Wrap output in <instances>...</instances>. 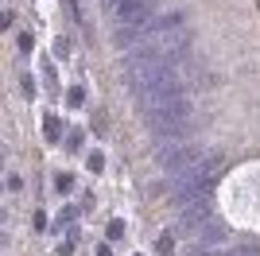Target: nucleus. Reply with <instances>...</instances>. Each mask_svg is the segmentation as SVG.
Masks as SVG:
<instances>
[{"instance_id": "nucleus-2", "label": "nucleus", "mask_w": 260, "mask_h": 256, "mask_svg": "<svg viewBox=\"0 0 260 256\" xmlns=\"http://www.w3.org/2000/svg\"><path fill=\"white\" fill-rule=\"evenodd\" d=\"M105 8H109V20L117 23V43L124 51L155 20V0H105Z\"/></svg>"}, {"instance_id": "nucleus-3", "label": "nucleus", "mask_w": 260, "mask_h": 256, "mask_svg": "<svg viewBox=\"0 0 260 256\" xmlns=\"http://www.w3.org/2000/svg\"><path fill=\"white\" fill-rule=\"evenodd\" d=\"M144 124L152 128V132H159V136H179V128L186 124V117H190V101L183 97H167V101H155V105H144Z\"/></svg>"}, {"instance_id": "nucleus-4", "label": "nucleus", "mask_w": 260, "mask_h": 256, "mask_svg": "<svg viewBox=\"0 0 260 256\" xmlns=\"http://www.w3.org/2000/svg\"><path fill=\"white\" fill-rule=\"evenodd\" d=\"M152 155H155V163H159L163 175H171V179H175V175L190 171L206 151L198 148V144H183V140H175V136H163V144L152 151Z\"/></svg>"}, {"instance_id": "nucleus-1", "label": "nucleus", "mask_w": 260, "mask_h": 256, "mask_svg": "<svg viewBox=\"0 0 260 256\" xmlns=\"http://www.w3.org/2000/svg\"><path fill=\"white\" fill-rule=\"evenodd\" d=\"M186 47H190V27L183 23V16H163V20H152L132 39L128 51H140V54H152V58H163V62H175V58H186Z\"/></svg>"}]
</instances>
